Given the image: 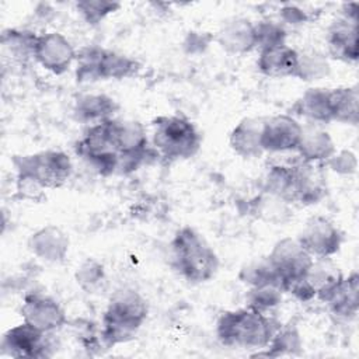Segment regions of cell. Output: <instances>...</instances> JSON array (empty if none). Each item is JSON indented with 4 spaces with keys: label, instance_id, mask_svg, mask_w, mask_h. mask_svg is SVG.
<instances>
[{
    "label": "cell",
    "instance_id": "cell-33",
    "mask_svg": "<svg viewBox=\"0 0 359 359\" xmlns=\"http://www.w3.org/2000/svg\"><path fill=\"white\" fill-rule=\"evenodd\" d=\"M254 34H255V48H258L259 50L286 43V29L278 21L262 20L259 22H255Z\"/></svg>",
    "mask_w": 359,
    "mask_h": 359
},
{
    "label": "cell",
    "instance_id": "cell-22",
    "mask_svg": "<svg viewBox=\"0 0 359 359\" xmlns=\"http://www.w3.org/2000/svg\"><path fill=\"white\" fill-rule=\"evenodd\" d=\"M69 241L66 236L55 226H46L29 238L31 251L45 261H60L67 252Z\"/></svg>",
    "mask_w": 359,
    "mask_h": 359
},
{
    "label": "cell",
    "instance_id": "cell-11",
    "mask_svg": "<svg viewBox=\"0 0 359 359\" xmlns=\"http://www.w3.org/2000/svg\"><path fill=\"white\" fill-rule=\"evenodd\" d=\"M268 258L275 266L282 285L287 280L304 276L314 259L299 244L296 238H290V237L279 240L273 245Z\"/></svg>",
    "mask_w": 359,
    "mask_h": 359
},
{
    "label": "cell",
    "instance_id": "cell-5",
    "mask_svg": "<svg viewBox=\"0 0 359 359\" xmlns=\"http://www.w3.org/2000/svg\"><path fill=\"white\" fill-rule=\"evenodd\" d=\"M112 121L88 126L84 136L76 144V153L100 175L116 172L119 151L114 137Z\"/></svg>",
    "mask_w": 359,
    "mask_h": 359
},
{
    "label": "cell",
    "instance_id": "cell-10",
    "mask_svg": "<svg viewBox=\"0 0 359 359\" xmlns=\"http://www.w3.org/2000/svg\"><path fill=\"white\" fill-rule=\"evenodd\" d=\"M22 321L43 334H52L66 324V314L60 304L41 293L27 294L21 306Z\"/></svg>",
    "mask_w": 359,
    "mask_h": 359
},
{
    "label": "cell",
    "instance_id": "cell-32",
    "mask_svg": "<svg viewBox=\"0 0 359 359\" xmlns=\"http://www.w3.org/2000/svg\"><path fill=\"white\" fill-rule=\"evenodd\" d=\"M283 289L279 285H261L250 287L247 293V307L254 309L261 313H268L275 309L283 296Z\"/></svg>",
    "mask_w": 359,
    "mask_h": 359
},
{
    "label": "cell",
    "instance_id": "cell-24",
    "mask_svg": "<svg viewBox=\"0 0 359 359\" xmlns=\"http://www.w3.org/2000/svg\"><path fill=\"white\" fill-rule=\"evenodd\" d=\"M114 137L119 154L142 153L149 150L147 133L144 126L133 119H115L112 121Z\"/></svg>",
    "mask_w": 359,
    "mask_h": 359
},
{
    "label": "cell",
    "instance_id": "cell-13",
    "mask_svg": "<svg viewBox=\"0 0 359 359\" xmlns=\"http://www.w3.org/2000/svg\"><path fill=\"white\" fill-rule=\"evenodd\" d=\"M327 195V181L320 163L300 160L293 170V203L316 205Z\"/></svg>",
    "mask_w": 359,
    "mask_h": 359
},
{
    "label": "cell",
    "instance_id": "cell-17",
    "mask_svg": "<svg viewBox=\"0 0 359 359\" xmlns=\"http://www.w3.org/2000/svg\"><path fill=\"white\" fill-rule=\"evenodd\" d=\"M217 42L226 52L236 55L255 49L254 22L241 17L223 22L217 32Z\"/></svg>",
    "mask_w": 359,
    "mask_h": 359
},
{
    "label": "cell",
    "instance_id": "cell-18",
    "mask_svg": "<svg viewBox=\"0 0 359 359\" xmlns=\"http://www.w3.org/2000/svg\"><path fill=\"white\" fill-rule=\"evenodd\" d=\"M262 121L258 118H244L233 128L229 143L236 154L243 158H257L264 154L261 144Z\"/></svg>",
    "mask_w": 359,
    "mask_h": 359
},
{
    "label": "cell",
    "instance_id": "cell-29",
    "mask_svg": "<svg viewBox=\"0 0 359 359\" xmlns=\"http://www.w3.org/2000/svg\"><path fill=\"white\" fill-rule=\"evenodd\" d=\"M302 348V339L299 331L292 327H279L273 334L271 342L264 349V352H258V356H280V355H292Z\"/></svg>",
    "mask_w": 359,
    "mask_h": 359
},
{
    "label": "cell",
    "instance_id": "cell-28",
    "mask_svg": "<svg viewBox=\"0 0 359 359\" xmlns=\"http://www.w3.org/2000/svg\"><path fill=\"white\" fill-rule=\"evenodd\" d=\"M104 48L97 45H88L81 48L76 55V77L80 83H93L101 80L100 62Z\"/></svg>",
    "mask_w": 359,
    "mask_h": 359
},
{
    "label": "cell",
    "instance_id": "cell-6",
    "mask_svg": "<svg viewBox=\"0 0 359 359\" xmlns=\"http://www.w3.org/2000/svg\"><path fill=\"white\" fill-rule=\"evenodd\" d=\"M17 172L31 175L45 189L62 187L72 175L73 164L69 156L59 150H45L14 158Z\"/></svg>",
    "mask_w": 359,
    "mask_h": 359
},
{
    "label": "cell",
    "instance_id": "cell-31",
    "mask_svg": "<svg viewBox=\"0 0 359 359\" xmlns=\"http://www.w3.org/2000/svg\"><path fill=\"white\" fill-rule=\"evenodd\" d=\"M330 63L327 57L317 52L299 53L294 77L303 81H317L328 76Z\"/></svg>",
    "mask_w": 359,
    "mask_h": 359
},
{
    "label": "cell",
    "instance_id": "cell-30",
    "mask_svg": "<svg viewBox=\"0 0 359 359\" xmlns=\"http://www.w3.org/2000/svg\"><path fill=\"white\" fill-rule=\"evenodd\" d=\"M286 201L264 192L261 196L257 198L254 203V212L258 217L269 223H283L290 217V209Z\"/></svg>",
    "mask_w": 359,
    "mask_h": 359
},
{
    "label": "cell",
    "instance_id": "cell-12",
    "mask_svg": "<svg viewBox=\"0 0 359 359\" xmlns=\"http://www.w3.org/2000/svg\"><path fill=\"white\" fill-rule=\"evenodd\" d=\"M48 335L22 321L4 334L1 341L3 353L11 358H43L49 348Z\"/></svg>",
    "mask_w": 359,
    "mask_h": 359
},
{
    "label": "cell",
    "instance_id": "cell-27",
    "mask_svg": "<svg viewBox=\"0 0 359 359\" xmlns=\"http://www.w3.org/2000/svg\"><path fill=\"white\" fill-rule=\"evenodd\" d=\"M238 278L243 283L248 285L250 287L261 286V285H271V283L279 285L282 287L280 278L268 257L258 258V259H254V261L245 264L241 268Z\"/></svg>",
    "mask_w": 359,
    "mask_h": 359
},
{
    "label": "cell",
    "instance_id": "cell-7",
    "mask_svg": "<svg viewBox=\"0 0 359 359\" xmlns=\"http://www.w3.org/2000/svg\"><path fill=\"white\" fill-rule=\"evenodd\" d=\"M299 244L314 258H331L337 254L342 244L341 230L324 216L310 217L297 238Z\"/></svg>",
    "mask_w": 359,
    "mask_h": 359
},
{
    "label": "cell",
    "instance_id": "cell-8",
    "mask_svg": "<svg viewBox=\"0 0 359 359\" xmlns=\"http://www.w3.org/2000/svg\"><path fill=\"white\" fill-rule=\"evenodd\" d=\"M303 133V125L292 115L280 114L262 121L261 144L264 153L279 154L296 151Z\"/></svg>",
    "mask_w": 359,
    "mask_h": 359
},
{
    "label": "cell",
    "instance_id": "cell-16",
    "mask_svg": "<svg viewBox=\"0 0 359 359\" xmlns=\"http://www.w3.org/2000/svg\"><path fill=\"white\" fill-rule=\"evenodd\" d=\"M335 144L327 130L317 123H309L303 126V133L296 153L303 161L309 163H325L334 153Z\"/></svg>",
    "mask_w": 359,
    "mask_h": 359
},
{
    "label": "cell",
    "instance_id": "cell-9",
    "mask_svg": "<svg viewBox=\"0 0 359 359\" xmlns=\"http://www.w3.org/2000/svg\"><path fill=\"white\" fill-rule=\"evenodd\" d=\"M77 52L60 32H45L36 36L34 59L48 72L63 74L76 62Z\"/></svg>",
    "mask_w": 359,
    "mask_h": 359
},
{
    "label": "cell",
    "instance_id": "cell-1",
    "mask_svg": "<svg viewBox=\"0 0 359 359\" xmlns=\"http://www.w3.org/2000/svg\"><path fill=\"white\" fill-rule=\"evenodd\" d=\"M280 325L266 313L245 307L224 311L216 324L219 341L230 348L265 349Z\"/></svg>",
    "mask_w": 359,
    "mask_h": 359
},
{
    "label": "cell",
    "instance_id": "cell-36",
    "mask_svg": "<svg viewBox=\"0 0 359 359\" xmlns=\"http://www.w3.org/2000/svg\"><path fill=\"white\" fill-rule=\"evenodd\" d=\"M17 194L21 199L38 202L43 198L45 188L31 175L17 172V182H15Z\"/></svg>",
    "mask_w": 359,
    "mask_h": 359
},
{
    "label": "cell",
    "instance_id": "cell-19",
    "mask_svg": "<svg viewBox=\"0 0 359 359\" xmlns=\"http://www.w3.org/2000/svg\"><path fill=\"white\" fill-rule=\"evenodd\" d=\"M327 42L332 57L355 62L358 59V24L345 18L334 21L328 29Z\"/></svg>",
    "mask_w": 359,
    "mask_h": 359
},
{
    "label": "cell",
    "instance_id": "cell-35",
    "mask_svg": "<svg viewBox=\"0 0 359 359\" xmlns=\"http://www.w3.org/2000/svg\"><path fill=\"white\" fill-rule=\"evenodd\" d=\"M76 279H77V283L81 286V289H84L88 293H93L104 282L102 265H100L94 259H87L77 268Z\"/></svg>",
    "mask_w": 359,
    "mask_h": 359
},
{
    "label": "cell",
    "instance_id": "cell-38",
    "mask_svg": "<svg viewBox=\"0 0 359 359\" xmlns=\"http://www.w3.org/2000/svg\"><path fill=\"white\" fill-rule=\"evenodd\" d=\"M280 15H282V20L286 21L287 24H303L309 20V15L306 11L300 10L299 7L296 6H286L282 8L280 11Z\"/></svg>",
    "mask_w": 359,
    "mask_h": 359
},
{
    "label": "cell",
    "instance_id": "cell-34",
    "mask_svg": "<svg viewBox=\"0 0 359 359\" xmlns=\"http://www.w3.org/2000/svg\"><path fill=\"white\" fill-rule=\"evenodd\" d=\"M119 7V3L108 0H83L76 3V8L81 18L91 25L100 24L107 15L115 13Z\"/></svg>",
    "mask_w": 359,
    "mask_h": 359
},
{
    "label": "cell",
    "instance_id": "cell-2",
    "mask_svg": "<svg viewBox=\"0 0 359 359\" xmlns=\"http://www.w3.org/2000/svg\"><path fill=\"white\" fill-rule=\"evenodd\" d=\"M171 251L174 268L191 283L210 280L219 268L216 252L192 227H182L175 233Z\"/></svg>",
    "mask_w": 359,
    "mask_h": 359
},
{
    "label": "cell",
    "instance_id": "cell-21",
    "mask_svg": "<svg viewBox=\"0 0 359 359\" xmlns=\"http://www.w3.org/2000/svg\"><path fill=\"white\" fill-rule=\"evenodd\" d=\"M292 114L302 116L309 121V123H330L331 112L328 104V88H309L303 93L300 98L292 107Z\"/></svg>",
    "mask_w": 359,
    "mask_h": 359
},
{
    "label": "cell",
    "instance_id": "cell-26",
    "mask_svg": "<svg viewBox=\"0 0 359 359\" xmlns=\"http://www.w3.org/2000/svg\"><path fill=\"white\" fill-rule=\"evenodd\" d=\"M137 69H139V63L135 59L115 50L104 49L101 62H100L101 80L126 79L133 76L137 72Z\"/></svg>",
    "mask_w": 359,
    "mask_h": 359
},
{
    "label": "cell",
    "instance_id": "cell-4",
    "mask_svg": "<svg viewBox=\"0 0 359 359\" xmlns=\"http://www.w3.org/2000/svg\"><path fill=\"white\" fill-rule=\"evenodd\" d=\"M201 135L195 125L180 115H161L153 121V146L168 160L194 157L201 147Z\"/></svg>",
    "mask_w": 359,
    "mask_h": 359
},
{
    "label": "cell",
    "instance_id": "cell-15",
    "mask_svg": "<svg viewBox=\"0 0 359 359\" xmlns=\"http://www.w3.org/2000/svg\"><path fill=\"white\" fill-rule=\"evenodd\" d=\"M299 52L287 43L259 50L257 67L259 73L272 79L294 77Z\"/></svg>",
    "mask_w": 359,
    "mask_h": 359
},
{
    "label": "cell",
    "instance_id": "cell-14",
    "mask_svg": "<svg viewBox=\"0 0 359 359\" xmlns=\"http://www.w3.org/2000/svg\"><path fill=\"white\" fill-rule=\"evenodd\" d=\"M320 300L328 306L332 314L342 318L355 317L359 309V275L352 272L331 286Z\"/></svg>",
    "mask_w": 359,
    "mask_h": 359
},
{
    "label": "cell",
    "instance_id": "cell-37",
    "mask_svg": "<svg viewBox=\"0 0 359 359\" xmlns=\"http://www.w3.org/2000/svg\"><path fill=\"white\" fill-rule=\"evenodd\" d=\"M324 164L341 175H351L358 168L356 156L349 150H341L338 153L335 151Z\"/></svg>",
    "mask_w": 359,
    "mask_h": 359
},
{
    "label": "cell",
    "instance_id": "cell-20",
    "mask_svg": "<svg viewBox=\"0 0 359 359\" xmlns=\"http://www.w3.org/2000/svg\"><path fill=\"white\" fill-rule=\"evenodd\" d=\"M116 109V102L105 94H83L74 102L76 119L88 126L114 119Z\"/></svg>",
    "mask_w": 359,
    "mask_h": 359
},
{
    "label": "cell",
    "instance_id": "cell-3",
    "mask_svg": "<svg viewBox=\"0 0 359 359\" xmlns=\"http://www.w3.org/2000/svg\"><path fill=\"white\" fill-rule=\"evenodd\" d=\"M147 311V303L137 292H116L111 297L102 317V344L109 348L129 341L144 323Z\"/></svg>",
    "mask_w": 359,
    "mask_h": 359
},
{
    "label": "cell",
    "instance_id": "cell-23",
    "mask_svg": "<svg viewBox=\"0 0 359 359\" xmlns=\"http://www.w3.org/2000/svg\"><path fill=\"white\" fill-rule=\"evenodd\" d=\"M328 104L332 122L358 125L359 93L356 87L328 88Z\"/></svg>",
    "mask_w": 359,
    "mask_h": 359
},
{
    "label": "cell",
    "instance_id": "cell-25",
    "mask_svg": "<svg viewBox=\"0 0 359 359\" xmlns=\"http://www.w3.org/2000/svg\"><path fill=\"white\" fill-rule=\"evenodd\" d=\"M36 34L25 29H7L1 35V46L6 57L13 62L24 63L29 57H34V49L36 42Z\"/></svg>",
    "mask_w": 359,
    "mask_h": 359
}]
</instances>
